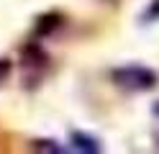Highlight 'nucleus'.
Masks as SVG:
<instances>
[{"label":"nucleus","mask_w":159,"mask_h":154,"mask_svg":"<svg viewBox=\"0 0 159 154\" xmlns=\"http://www.w3.org/2000/svg\"><path fill=\"white\" fill-rule=\"evenodd\" d=\"M8 72H11V62H8V59H0V82L8 77Z\"/></svg>","instance_id":"7ed1b4c3"},{"label":"nucleus","mask_w":159,"mask_h":154,"mask_svg":"<svg viewBox=\"0 0 159 154\" xmlns=\"http://www.w3.org/2000/svg\"><path fill=\"white\" fill-rule=\"evenodd\" d=\"M154 116L159 118V100H157V105H154Z\"/></svg>","instance_id":"20e7f679"},{"label":"nucleus","mask_w":159,"mask_h":154,"mask_svg":"<svg viewBox=\"0 0 159 154\" xmlns=\"http://www.w3.org/2000/svg\"><path fill=\"white\" fill-rule=\"evenodd\" d=\"M113 82H116L118 87L128 90V92H141V90L157 87L159 77H157L154 69L131 64V67H118V69H113Z\"/></svg>","instance_id":"f257e3e1"},{"label":"nucleus","mask_w":159,"mask_h":154,"mask_svg":"<svg viewBox=\"0 0 159 154\" xmlns=\"http://www.w3.org/2000/svg\"><path fill=\"white\" fill-rule=\"evenodd\" d=\"M72 141H75V149H80V152H100L98 141H95V139H90V136L75 133V136H72Z\"/></svg>","instance_id":"f03ea898"}]
</instances>
